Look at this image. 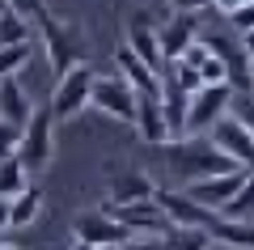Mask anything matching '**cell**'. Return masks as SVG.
<instances>
[{"mask_svg":"<svg viewBox=\"0 0 254 250\" xmlns=\"http://www.w3.org/2000/svg\"><path fill=\"white\" fill-rule=\"evenodd\" d=\"M161 149H165V166H170V174L182 178V182H199V178H216V174L242 170V166H233L225 153H216L208 140H199V136H178V140L161 144Z\"/></svg>","mask_w":254,"mask_h":250,"instance_id":"1","label":"cell"},{"mask_svg":"<svg viewBox=\"0 0 254 250\" xmlns=\"http://www.w3.org/2000/svg\"><path fill=\"white\" fill-rule=\"evenodd\" d=\"M208 47V55L225 68V85L233 93H250V47L254 38H233V34H203L199 38Z\"/></svg>","mask_w":254,"mask_h":250,"instance_id":"2","label":"cell"},{"mask_svg":"<svg viewBox=\"0 0 254 250\" xmlns=\"http://www.w3.org/2000/svg\"><path fill=\"white\" fill-rule=\"evenodd\" d=\"M51 153H55V119H51V110L43 106V110H34V115L26 119L13 157L21 161L26 174H43L47 166H51Z\"/></svg>","mask_w":254,"mask_h":250,"instance_id":"3","label":"cell"},{"mask_svg":"<svg viewBox=\"0 0 254 250\" xmlns=\"http://www.w3.org/2000/svg\"><path fill=\"white\" fill-rule=\"evenodd\" d=\"M34 26H38V34H43V43H47V60H51L55 77H64L68 68L85 64V34H81L76 26H68V21H55L51 13H43Z\"/></svg>","mask_w":254,"mask_h":250,"instance_id":"4","label":"cell"},{"mask_svg":"<svg viewBox=\"0 0 254 250\" xmlns=\"http://www.w3.org/2000/svg\"><path fill=\"white\" fill-rule=\"evenodd\" d=\"M93 77H98V72H93L89 64H76V68H68L60 81H55L51 106H47L55 123H68V119H76L81 110H89V89H93Z\"/></svg>","mask_w":254,"mask_h":250,"instance_id":"5","label":"cell"},{"mask_svg":"<svg viewBox=\"0 0 254 250\" xmlns=\"http://www.w3.org/2000/svg\"><path fill=\"white\" fill-rule=\"evenodd\" d=\"M233 106V89L229 85H199L187 93V119H182V136H208V127Z\"/></svg>","mask_w":254,"mask_h":250,"instance_id":"6","label":"cell"},{"mask_svg":"<svg viewBox=\"0 0 254 250\" xmlns=\"http://www.w3.org/2000/svg\"><path fill=\"white\" fill-rule=\"evenodd\" d=\"M208 144L216 153H225L233 166L250 170V157H254V132L246 119H233V115H220L216 123L208 127Z\"/></svg>","mask_w":254,"mask_h":250,"instance_id":"7","label":"cell"},{"mask_svg":"<svg viewBox=\"0 0 254 250\" xmlns=\"http://www.w3.org/2000/svg\"><path fill=\"white\" fill-rule=\"evenodd\" d=\"M89 106L102 110L106 119H119V123H131L136 115V89L127 85L123 77H93V89H89Z\"/></svg>","mask_w":254,"mask_h":250,"instance_id":"8","label":"cell"},{"mask_svg":"<svg viewBox=\"0 0 254 250\" xmlns=\"http://www.w3.org/2000/svg\"><path fill=\"white\" fill-rule=\"evenodd\" d=\"M72 233H76V242H85V246H98V250H115V246H123V242L131 238V233H127L110 212H102V208L81 212V216L72 221Z\"/></svg>","mask_w":254,"mask_h":250,"instance_id":"9","label":"cell"},{"mask_svg":"<svg viewBox=\"0 0 254 250\" xmlns=\"http://www.w3.org/2000/svg\"><path fill=\"white\" fill-rule=\"evenodd\" d=\"M102 212H110L119 225H123L127 233H148V238H165V233L174 229L170 221H165V212L157 208V199H140V204H102Z\"/></svg>","mask_w":254,"mask_h":250,"instance_id":"10","label":"cell"},{"mask_svg":"<svg viewBox=\"0 0 254 250\" xmlns=\"http://www.w3.org/2000/svg\"><path fill=\"white\" fill-rule=\"evenodd\" d=\"M153 34H157V47H161V60L174 64L195 38H199V17H190V13H170V21L157 26Z\"/></svg>","mask_w":254,"mask_h":250,"instance_id":"11","label":"cell"},{"mask_svg":"<svg viewBox=\"0 0 254 250\" xmlns=\"http://www.w3.org/2000/svg\"><path fill=\"white\" fill-rule=\"evenodd\" d=\"M246 182H250V170H229V174H216V178L187 182V195L195 199L199 208H212V212H216V208L225 204V199L233 195L237 187H246Z\"/></svg>","mask_w":254,"mask_h":250,"instance_id":"12","label":"cell"},{"mask_svg":"<svg viewBox=\"0 0 254 250\" xmlns=\"http://www.w3.org/2000/svg\"><path fill=\"white\" fill-rule=\"evenodd\" d=\"M115 68H119V77L136 89V98H157V93H161V72H148L136 55L127 51V47H119V51H115Z\"/></svg>","mask_w":254,"mask_h":250,"instance_id":"13","label":"cell"},{"mask_svg":"<svg viewBox=\"0 0 254 250\" xmlns=\"http://www.w3.org/2000/svg\"><path fill=\"white\" fill-rule=\"evenodd\" d=\"M131 127L140 132V140L161 149L170 144V127H165V115H161V102L157 98H136V115H131Z\"/></svg>","mask_w":254,"mask_h":250,"instance_id":"14","label":"cell"},{"mask_svg":"<svg viewBox=\"0 0 254 250\" xmlns=\"http://www.w3.org/2000/svg\"><path fill=\"white\" fill-rule=\"evenodd\" d=\"M127 51L136 55L140 64H144L148 72H161L165 68V60H161V47H157V34H153V26H148L144 17H136L131 26H127Z\"/></svg>","mask_w":254,"mask_h":250,"instance_id":"15","label":"cell"},{"mask_svg":"<svg viewBox=\"0 0 254 250\" xmlns=\"http://www.w3.org/2000/svg\"><path fill=\"white\" fill-rule=\"evenodd\" d=\"M153 191H157V182L148 178V174L127 170V174H119V178L110 182V199H106V204H110V208H119V204H140V199H153Z\"/></svg>","mask_w":254,"mask_h":250,"instance_id":"16","label":"cell"},{"mask_svg":"<svg viewBox=\"0 0 254 250\" xmlns=\"http://www.w3.org/2000/svg\"><path fill=\"white\" fill-rule=\"evenodd\" d=\"M30 115H34V102H30V93L21 89V81H17V77L0 81V119H9V123L26 127Z\"/></svg>","mask_w":254,"mask_h":250,"instance_id":"17","label":"cell"},{"mask_svg":"<svg viewBox=\"0 0 254 250\" xmlns=\"http://www.w3.org/2000/svg\"><path fill=\"white\" fill-rule=\"evenodd\" d=\"M212 246H225V250H250V225L246 221H225V216L212 212V221L203 225Z\"/></svg>","mask_w":254,"mask_h":250,"instance_id":"18","label":"cell"},{"mask_svg":"<svg viewBox=\"0 0 254 250\" xmlns=\"http://www.w3.org/2000/svg\"><path fill=\"white\" fill-rule=\"evenodd\" d=\"M38 216H43V191L30 182L26 191H17V195L9 199V216H4V221H9V229H26Z\"/></svg>","mask_w":254,"mask_h":250,"instance_id":"19","label":"cell"},{"mask_svg":"<svg viewBox=\"0 0 254 250\" xmlns=\"http://www.w3.org/2000/svg\"><path fill=\"white\" fill-rule=\"evenodd\" d=\"M30 187V174L21 170V161L17 157H4L0 161V199H13L17 191Z\"/></svg>","mask_w":254,"mask_h":250,"instance_id":"20","label":"cell"},{"mask_svg":"<svg viewBox=\"0 0 254 250\" xmlns=\"http://www.w3.org/2000/svg\"><path fill=\"white\" fill-rule=\"evenodd\" d=\"M30 26H34V21H26L21 13L4 9V13H0V47H13V43H30Z\"/></svg>","mask_w":254,"mask_h":250,"instance_id":"21","label":"cell"},{"mask_svg":"<svg viewBox=\"0 0 254 250\" xmlns=\"http://www.w3.org/2000/svg\"><path fill=\"white\" fill-rule=\"evenodd\" d=\"M30 55H34V43H13V47H0V81L17 77V72L30 64Z\"/></svg>","mask_w":254,"mask_h":250,"instance_id":"22","label":"cell"},{"mask_svg":"<svg viewBox=\"0 0 254 250\" xmlns=\"http://www.w3.org/2000/svg\"><path fill=\"white\" fill-rule=\"evenodd\" d=\"M165 250H212V242H208L203 229H178V225H174V229L165 233Z\"/></svg>","mask_w":254,"mask_h":250,"instance_id":"23","label":"cell"},{"mask_svg":"<svg viewBox=\"0 0 254 250\" xmlns=\"http://www.w3.org/2000/svg\"><path fill=\"white\" fill-rule=\"evenodd\" d=\"M250 204L254 199H250V182H246V187H237L233 195L216 208V216H225V221H246V216H250Z\"/></svg>","mask_w":254,"mask_h":250,"instance_id":"24","label":"cell"},{"mask_svg":"<svg viewBox=\"0 0 254 250\" xmlns=\"http://www.w3.org/2000/svg\"><path fill=\"white\" fill-rule=\"evenodd\" d=\"M225 21L237 30V38H254V9H250V4H242V9H233V13H225Z\"/></svg>","mask_w":254,"mask_h":250,"instance_id":"25","label":"cell"},{"mask_svg":"<svg viewBox=\"0 0 254 250\" xmlns=\"http://www.w3.org/2000/svg\"><path fill=\"white\" fill-rule=\"evenodd\" d=\"M17 140H21V127L9 123V119H0V161L17 153Z\"/></svg>","mask_w":254,"mask_h":250,"instance_id":"26","label":"cell"},{"mask_svg":"<svg viewBox=\"0 0 254 250\" xmlns=\"http://www.w3.org/2000/svg\"><path fill=\"white\" fill-rule=\"evenodd\" d=\"M174 64H187V68H195V72H199L203 64H208V47H203L199 38H195V43H190V47H187V51H182Z\"/></svg>","mask_w":254,"mask_h":250,"instance_id":"27","label":"cell"},{"mask_svg":"<svg viewBox=\"0 0 254 250\" xmlns=\"http://www.w3.org/2000/svg\"><path fill=\"white\" fill-rule=\"evenodd\" d=\"M115 250H165V238H148V233H131V238L123 242V246Z\"/></svg>","mask_w":254,"mask_h":250,"instance_id":"28","label":"cell"},{"mask_svg":"<svg viewBox=\"0 0 254 250\" xmlns=\"http://www.w3.org/2000/svg\"><path fill=\"white\" fill-rule=\"evenodd\" d=\"M9 9L21 13L26 21H38V17L47 13V0H9Z\"/></svg>","mask_w":254,"mask_h":250,"instance_id":"29","label":"cell"},{"mask_svg":"<svg viewBox=\"0 0 254 250\" xmlns=\"http://www.w3.org/2000/svg\"><path fill=\"white\" fill-rule=\"evenodd\" d=\"M174 13H190V17H199V13H208V0H165Z\"/></svg>","mask_w":254,"mask_h":250,"instance_id":"30","label":"cell"},{"mask_svg":"<svg viewBox=\"0 0 254 250\" xmlns=\"http://www.w3.org/2000/svg\"><path fill=\"white\" fill-rule=\"evenodd\" d=\"M4 216H9V199H0V233L9 229V221H4Z\"/></svg>","mask_w":254,"mask_h":250,"instance_id":"31","label":"cell"},{"mask_svg":"<svg viewBox=\"0 0 254 250\" xmlns=\"http://www.w3.org/2000/svg\"><path fill=\"white\" fill-rule=\"evenodd\" d=\"M68 250H98V246H85V242H72V246H68Z\"/></svg>","mask_w":254,"mask_h":250,"instance_id":"32","label":"cell"},{"mask_svg":"<svg viewBox=\"0 0 254 250\" xmlns=\"http://www.w3.org/2000/svg\"><path fill=\"white\" fill-rule=\"evenodd\" d=\"M0 250H21V246H13V242H0Z\"/></svg>","mask_w":254,"mask_h":250,"instance_id":"33","label":"cell"},{"mask_svg":"<svg viewBox=\"0 0 254 250\" xmlns=\"http://www.w3.org/2000/svg\"><path fill=\"white\" fill-rule=\"evenodd\" d=\"M4 9H9V0H0V13H4Z\"/></svg>","mask_w":254,"mask_h":250,"instance_id":"34","label":"cell"}]
</instances>
